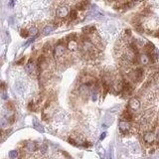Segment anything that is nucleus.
<instances>
[{
    "instance_id": "f257e3e1",
    "label": "nucleus",
    "mask_w": 159,
    "mask_h": 159,
    "mask_svg": "<svg viewBox=\"0 0 159 159\" xmlns=\"http://www.w3.org/2000/svg\"><path fill=\"white\" fill-rule=\"evenodd\" d=\"M66 54V46L62 43H58L53 49V55L54 58L60 59Z\"/></svg>"
},
{
    "instance_id": "f03ea898",
    "label": "nucleus",
    "mask_w": 159,
    "mask_h": 159,
    "mask_svg": "<svg viewBox=\"0 0 159 159\" xmlns=\"http://www.w3.org/2000/svg\"><path fill=\"white\" fill-rule=\"evenodd\" d=\"M69 13H70V8L68 5H61L56 10V16L59 19L67 18L69 16Z\"/></svg>"
},
{
    "instance_id": "7ed1b4c3",
    "label": "nucleus",
    "mask_w": 159,
    "mask_h": 159,
    "mask_svg": "<svg viewBox=\"0 0 159 159\" xmlns=\"http://www.w3.org/2000/svg\"><path fill=\"white\" fill-rule=\"evenodd\" d=\"M25 71L27 74H29V75H34V74H36L37 72V65L35 64L34 61H33L32 59H30L28 63L26 64L25 66Z\"/></svg>"
},
{
    "instance_id": "20e7f679",
    "label": "nucleus",
    "mask_w": 159,
    "mask_h": 159,
    "mask_svg": "<svg viewBox=\"0 0 159 159\" xmlns=\"http://www.w3.org/2000/svg\"><path fill=\"white\" fill-rule=\"evenodd\" d=\"M140 100L137 98H131L128 101V106L132 111H138L140 108Z\"/></svg>"
},
{
    "instance_id": "39448f33",
    "label": "nucleus",
    "mask_w": 159,
    "mask_h": 159,
    "mask_svg": "<svg viewBox=\"0 0 159 159\" xmlns=\"http://www.w3.org/2000/svg\"><path fill=\"white\" fill-rule=\"evenodd\" d=\"M143 140L146 144H152L156 140V136L152 131H147L143 135Z\"/></svg>"
},
{
    "instance_id": "423d86ee",
    "label": "nucleus",
    "mask_w": 159,
    "mask_h": 159,
    "mask_svg": "<svg viewBox=\"0 0 159 159\" xmlns=\"http://www.w3.org/2000/svg\"><path fill=\"white\" fill-rule=\"evenodd\" d=\"M67 49L71 52H75L79 49V43L77 42L76 39H72V40H68L67 42Z\"/></svg>"
},
{
    "instance_id": "0eeeda50",
    "label": "nucleus",
    "mask_w": 159,
    "mask_h": 159,
    "mask_svg": "<svg viewBox=\"0 0 159 159\" xmlns=\"http://www.w3.org/2000/svg\"><path fill=\"white\" fill-rule=\"evenodd\" d=\"M119 130L121 131L122 133H126L128 130L130 129V123L129 121H126V120H120L119 123Z\"/></svg>"
},
{
    "instance_id": "6e6552de",
    "label": "nucleus",
    "mask_w": 159,
    "mask_h": 159,
    "mask_svg": "<svg viewBox=\"0 0 159 159\" xmlns=\"http://www.w3.org/2000/svg\"><path fill=\"white\" fill-rule=\"evenodd\" d=\"M79 92L82 95H87L90 94V86L89 84H82L79 87Z\"/></svg>"
},
{
    "instance_id": "1a4fd4ad",
    "label": "nucleus",
    "mask_w": 159,
    "mask_h": 159,
    "mask_svg": "<svg viewBox=\"0 0 159 159\" xmlns=\"http://www.w3.org/2000/svg\"><path fill=\"white\" fill-rule=\"evenodd\" d=\"M139 62L143 66L148 65L150 63V56L148 54H141L140 56H139Z\"/></svg>"
},
{
    "instance_id": "9d476101",
    "label": "nucleus",
    "mask_w": 159,
    "mask_h": 159,
    "mask_svg": "<svg viewBox=\"0 0 159 159\" xmlns=\"http://www.w3.org/2000/svg\"><path fill=\"white\" fill-rule=\"evenodd\" d=\"M55 28H56V26L54 25V24H49V25H47V26H45L43 28V30H42V33H43V35H49L50 33H52L55 30Z\"/></svg>"
},
{
    "instance_id": "9b49d317",
    "label": "nucleus",
    "mask_w": 159,
    "mask_h": 159,
    "mask_svg": "<svg viewBox=\"0 0 159 159\" xmlns=\"http://www.w3.org/2000/svg\"><path fill=\"white\" fill-rule=\"evenodd\" d=\"M26 149H27V151H29V152H35L38 149L37 143L36 142H33V141H29L28 143L26 144Z\"/></svg>"
},
{
    "instance_id": "f8f14e48",
    "label": "nucleus",
    "mask_w": 159,
    "mask_h": 159,
    "mask_svg": "<svg viewBox=\"0 0 159 159\" xmlns=\"http://www.w3.org/2000/svg\"><path fill=\"white\" fill-rule=\"evenodd\" d=\"M95 32V28L94 26H86L83 29V33L87 36H90V35H93Z\"/></svg>"
},
{
    "instance_id": "ddd939ff",
    "label": "nucleus",
    "mask_w": 159,
    "mask_h": 159,
    "mask_svg": "<svg viewBox=\"0 0 159 159\" xmlns=\"http://www.w3.org/2000/svg\"><path fill=\"white\" fill-rule=\"evenodd\" d=\"M28 32H29V36L35 37V36H37L38 33H39V29H38L36 26H31L28 29Z\"/></svg>"
},
{
    "instance_id": "4468645a",
    "label": "nucleus",
    "mask_w": 159,
    "mask_h": 159,
    "mask_svg": "<svg viewBox=\"0 0 159 159\" xmlns=\"http://www.w3.org/2000/svg\"><path fill=\"white\" fill-rule=\"evenodd\" d=\"M69 19L71 21H74V20H76L77 18H78V10L77 9H72V10H70V13H69Z\"/></svg>"
},
{
    "instance_id": "2eb2a0df",
    "label": "nucleus",
    "mask_w": 159,
    "mask_h": 159,
    "mask_svg": "<svg viewBox=\"0 0 159 159\" xmlns=\"http://www.w3.org/2000/svg\"><path fill=\"white\" fill-rule=\"evenodd\" d=\"M123 119L126 120V121H131L133 119V114L130 111H125L124 113H123Z\"/></svg>"
},
{
    "instance_id": "dca6fc26",
    "label": "nucleus",
    "mask_w": 159,
    "mask_h": 159,
    "mask_svg": "<svg viewBox=\"0 0 159 159\" xmlns=\"http://www.w3.org/2000/svg\"><path fill=\"white\" fill-rule=\"evenodd\" d=\"M8 119L5 117H0V127H5L8 124Z\"/></svg>"
},
{
    "instance_id": "f3484780",
    "label": "nucleus",
    "mask_w": 159,
    "mask_h": 159,
    "mask_svg": "<svg viewBox=\"0 0 159 159\" xmlns=\"http://www.w3.org/2000/svg\"><path fill=\"white\" fill-rule=\"evenodd\" d=\"M18 155H19V153L17 150H12V151H10L9 152V157L10 159H16L18 157Z\"/></svg>"
},
{
    "instance_id": "a211bd4d",
    "label": "nucleus",
    "mask_w": 159,
    "mask_h": 159,
    "mask_svg": "<svg viewBox=\"0 0 159 159\" xmlns=\"http://www.w3.org/2000/svg\"><path fill=\"white\" fill-rule=\"evenodd\" d=\"M20 35H21V37H23V38H27V37H29V32H28V29H21V31H20Z\"/></svg>"
},
{
    "instance_id": "6ab92c4d",
    "label": "nucleus",
    "mask_w": 159,
    "mask_h": 159,
    "mask_svg": "<svg viewBox=\"0 0 159 159\" xmlns=\"http://www.w3.org/2000/svg\"><path fill=\"white\" fill-rule=\"evenodd\" d=\"M47 150H48V146L46 144H42L41 145V147H40V151H41V153H46L47 152Z\"/></svg>"
},
{
    "instance_id": "aec40b11",
    "label": "nucleus",
    "mask_w": 159,
    "mask_h": 159,
    "mask_svg": "<svg viewBox=\"0 0 159 159\" xmlns=\"http://www.w3.org/2000/svg\"><path fill=\"white\" fill-rule=\"evenodd\" d=\"M34 126H35V128H36L37 130L41 131V132H42V131H43V127H41V125L36 121V120H34Z\"/></svg>"
},
{
    "instance_id": "412c9836",
    "label": "nucleus",
    "mask_w": 159,
    "mask_h": 159,
    "mask_svg": "<svg viewBox=\"0 0 159 159\" xmlns=\"http://www.w3.org/2000/svg\"><path fill=\"white\" fill-rule=\"evenodd\" d=\"M43 50L44 52H49L51 50V45H50V43H47V44H45L44 45V47H43Z\"/></svg>"
},
{
    "instance_id": "4be33fe9",
    "label": "nucleus",
    "mask_w": 159,
    "mask_h": 159,
    "mask_svg": "<svg viewBox=\"0 0 159 159\" xmlns=\"http://www.w3.org/2000/svg\"><path fill=\"white\" fill-rule=\"evenodd\" d=\"M28 108L30 109V111H35V103H33V101H31V103H29Z\"/></svg>"
},
{
    "instance_id": "5701e85b",
    "label": "nucleus",
    "mask_w": 159,
    "mask_h": 159,
    "mask_svg": "<svg viewBox=\"0 0 159 159\" xmlns=\"http://www.w3.org/2000/svg\"><path fill=\"white\" fill-rule=\"evenodd\" d=\"M24 62H25V58H22V59H20L19 60V61H17V63H16V64H17L18 66H20V65H23L24 64Z\"/></svg>"
},
{
    "instance_id": "b1692460",
    "label": "nucleus",
    "mask_w": 159,
    "mask_h": 159,
    "mask_svg": "<svg viewBox=\"0 0 159 159\" xmlns=\"http://www.w3.org/2000/svg\"><path fill=\"white\" fill-rule=\"evenodd\" d=\"M156 140H157V142H158V143H159V131H158V132H157V134H156Z\"/></svg>"
},
{
    "instance_id": "393cba45",
    "label": "nucleus",
    "mask_w": 159,
    "mask_h": 159,
    "mask_svg": "<svg viewBox=\"0 0 159 159\" xmlns=\"http://www.w3.org/2000/svg\"><path fill=\"white\" fill-rule=\"evenodd\" d=\"M106 135V133H103V134H101V136H100V139H101V140H103V138H105V136Z\"/></svg>"
},
{
    "instance_id": "a878e982",
    "label": "nucleus",
    "mask_w": 159,
    "mask_h": 159,
    "mask_svg": "<svg viewBox=\"0 0 159 159\" xmlns=\"http://www.w3.org/2000/svg\"><path fill=\"white\" fill-rule=\"evenodd\" d=\"M158 55H159V51H158Z\"/></svg>"
}]
</instances>
